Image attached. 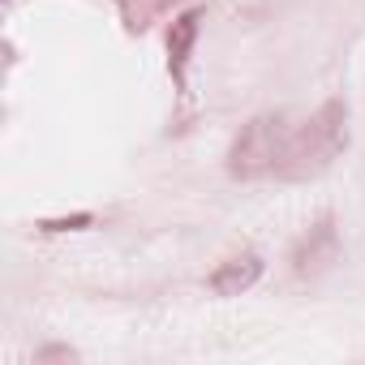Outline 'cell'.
I'll use <instances>...</instances> for the list:
<instances>
[{"label":"cell","instance_id":"cell-1","mask_svg":"<svg viewBox=\"0 0 365 365\" xmlns=\"http://www.w3.org/2000/svg\"><path fill=\"white\" fill-rule=\"evenodd\" d=\"M344 146H348V108L339 99H331L292 133V146H288V159H284V176H292V180L318 176L322 168L335 163V155Z\"/></svg>","mask_w":365,"mask_h":365},{"label":"cell","instance_id":"cell-2","mask_svg":"<svg viewBox=\"0 0 365 365\" xmlns=\"http://www.w3.org/2000/svg\"><path fill=\"white\" fill-rule=\"evenodd\" d=\"M288 146H292V129L279 112H262L254 116L250 125H241V133L232 138L228 146V172L241 176V180H254V176H267V172H284V159H288Z\"/></svg>","mask_w":365,"mask_h":365},{"label":"cell","instance_id":"cell-3","mask_svg":"<svg viewBox=\"0 0 365 365\" xmlns=\"http://www.w3.org/2000/svg\"><path fill=\"white\" fill-rule=\"evenodd\" d=\"M258 279H262V258H258V254H241V258H228V262L215 267L211 292H215V297H241V292H250Z\"/></svg>","mask_w":365,"mask_h":365},{"label":"cell","instance_id":"cell-4","mask_svg":"<svg viewBox=\"0 0 365 365\" xmlns=\"http://www.w3.org/2000/svg\"><path fill=\"white\" fill-rule=\"evenodd\" d=\"M198 39V14H185V18H176L172 31H168V56H172V69H180L190 61V48Z\"/></svg>","mask_w":365,"mask_h":365}]
</instances>
